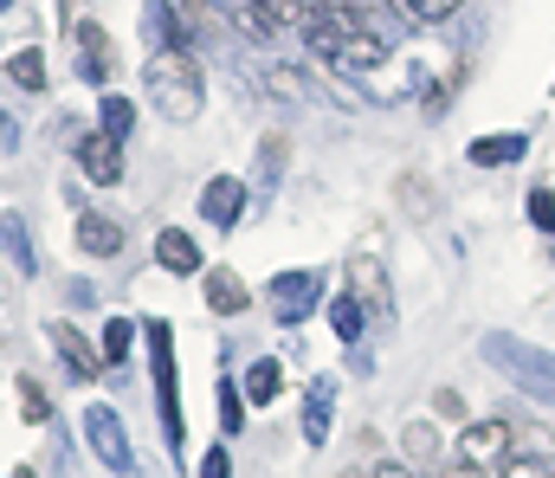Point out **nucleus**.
Returning <instances> with one entry per match:
<instances>
[{
    "instance_id": "obj_15",
    "label": "nucleus",
    "mask_w": 555,
    "mask_h": 478,
    "mask_svg": "<svg viewBox=\"0 0 555 478\" xmlns=\"http://www.w3.org/2000/svg\"><path fill=\"white\" fill-rule=\"evenodd\" d=\"M246 305H253V292H246V279H240V272H227V266H220V272H207V311L240 318Z\"/></svg>"
},
{
    "instance_id": "obj_20",
    "label": "nucleus",
    "mask_w": 555,
    "mask_h": 478,
    "mask_svg": "<svg viewBox=\"0 0 555 478\" xmlns=\"http://www.w3.org/2000/svg\"><path fill=\"white\" fill-rule=\"evenodd\" d=\"M278 388H284V369H278L272 356H259V362L246 369V401H253V408H272Z\"/></svg>"
},
{
    "instance_id": "obj_13",
    "label": "nucleus",
    "mask_w": 555,
    "mask_h": 478,
    "mask_svg": "<svg viewBox=\"0 0 555 478\" xmlns=\"http://www.w3.org/2000/svg\"><path fill=\"white\" fill-rule=\"evenodd\" d=\"M491 356H498V362H504L511 375H524V382H530L537 395H550V401H555V362H550V356H517L511 343H491Z\"/></svg>"
},
{
    "instance_id": "obj_24",
    "label": "nucleus",
    "mask_w": 555,
    "mask_h": 478,
    "mask_svg": "<svg viewBox=\"0 0 555 478\" xmlns=\"http://www.w3.org/2000/svg\"><path fill=\"white\" fill-rule=\"evenodd\" d=\"M13 395H20V414H26L33 427H46V421H52V395H46L33 375H20V382H13Z\"/></svg>"
},
{
    "instance_id": "obj_16",
    "label": "nucleus",
    "mask_w": 555,
    "mask_h": 478,
    "mask_svg": "<svg viewBox=\"0 0 555 478\" xmlns=\"http://www.w3.org/2000/svg\"><path fill=\"white\" fill-rule=\"evenodd\" d=\"M0 246H7V259H13V272H20V279H33V272H39V253H33V233H26V220H20V214H0Z\"/></svg>"
},
{
    "instance_id": "obj_28",
    "label": "nucleus",
    "mask_w": 555,
    "mask_h": 478,
    "mask_svg": "<svg viewBox=\"0 0 555 478\" xmlns=\"http://www.w3.org/2000/svg\"><path fill=\"white\" fill-rule=\"evenodd\" d=\"M498 478H555V466L543 460V453H504Z\"/></svg>"
},
{
    "instance_id": "obj_17",
    "label": "nucleus",
    "mask_w": 555,
    "mask_h": 478,
    "mask_svg": "<svg viewBox=\"0 0 555 478\" xmlns=\"http://www.w3.org/2000/svg\"><path fill=\"white\" fill-rule=\"evenodd\" d=\"M330 408H336V382H310V401H304V440H310V447H323Z\"/></svg>"
},
{
    "instance_id": "obj_32",
    "label": "nucleus",
    "mask_w": 555,
    "mask_h": 478,
    "mask_svg": "<svg viewBox=\"0 0 555 478\" xmlns=\"http://www.w3.org/2000/svg\"><path fill=\"white\" fill-rule=\"evenodd\" d=\"M278 168H284V143H272V150H259V188H266V194H272Z\"/></svg>"
},
{
    "instance_id": "obj_21",
    "label": "nucleus",
    "mask_w": 555,
    "mask_h": 478,
    "mask_svg": "<svg viewBox=\"0 0 555 478\" xmlns=\"http://www.w3.org/2000/svg\"><path fill=\"white\" fill-rule=\"evenodd\" d=\"M349 279H356V298H369L375 311L388 305V272H382L375 259H362V253H356V259H349Z\"/></svg>"
},
{
    "instance_id": "obj_22",
    "label": "nucleus",
    "mask_w": 555,
    "mask_h": 478,
    "mask_svg": "<svg viewBox=\"0 0 555 478\" xmlns=\"http://www.w3.org/2000/svg\"><path fill=\"white\" fill-rule=\"evenodd\" d=\"M7 78H13L20 91H46V52H39V46L13 52V59H7Z\"/></svg>"
},
{
    "instance_id": "obj_23",
    "label": "nucleus",
    "mask_w": 555,
    "mask_h": 478,
    "mask_svg": "<svg viewBox=\"0 0 555 478\" xmlns=\"http://www.w3.org/2000/svg\"><path fill=\"white\" fill-rule=\"evenodd\" d=\"M98 130L124 143V137L137 130V104H130V98H111V91H104V104H98Z\"/></svg>"
},
{
    "instance_id": "obj_6",
    "label": "nucleus",
    "mask_w": 555,
    "mask_h": 478,
    "mask_svg": "<svg viewBox=\"0 0 555 478\" xmlns=\"http://www.w3.org/2000/svg\"><path fill=\"white\" fill-rule=\"evenodd\" d=\"M46 336H52V349H59V362L72 369V382H98V369H104V349H91V343H85V336H78L72 323H52Z\"/></svg>"
},
{
    "instance_id": "obj_18",
    "label": "nucleus",
    "mask_w": 555,
    "mask_h": 478,
    "mask_svg": "<svg viewBox=\"0 0 555 478\" xmlns=\"http://www.w3.org/2000/svg\"><path fill=\"white\" fill-rule=\"evenodd\" d=\"M259 85H266V98H272V104H291V111H297V104H310V85H304V72H297V65H272Z\"/></svg>"
},
{
    "instance_id": "obj_8",
    "label": "nucleus",
    "mask_w": 555,
    "mask_h": 478,
    "mask_svg": "<svg viewBox=\"0 0 555 478\" xmlns=\"http://www.w3.org/2000/svg\"><path fill=\"white\" fill-rule=\"evenodd\" d=\"M78 162H85V175H91L98 188H117V181H124V143H117V137H104V130L78 143Z\"/></svg>"
},
{
    "instance_id": "obj_10",
    "label": "nucleus",
    "mask_w": 555,
    "mask_h": 478,
    "mask_svg": "<svg viewBox=\"0 0 555 478\" xmlns=\"http://www.w3.org/2000/svg\"><path fill=\"white\" fill-rule=\"evenodd\" d=\"M155 266H162V272H175V279L201 272V240H194V233H181V227H162V240H155Z\"/></svg>"
},
{
    "instance_id": "obj_35",
    "label": "nucleus",
    "mask_w": 555,
    "mask_h": 478,
    "mask_svg": "<svg viewBox=\"0 0 555 478\" xmlns=\"http://www.w3.org/2000/svg\"><path fill=\"white\" fill-rule=\"evenodd\" d=\"M369 478H420V473H414V466H401V460H388V466H375Z\"/></svg>"
},
{
    "instance_id": "obj_9",
    "label": "nucleus",
    "mask_w": 555,
    "mask_h": 478,
    "mask_svg": "<svg viewBox=\"0 0 555 478\" xmlns=\"http://www.w3.org/2000/svg\"><path fill=\"white\" fill-rule=\"evenodd\" d=\"M240 207H246V181H233V175H214V181L201 188V220H214V227H233V220H240Z\"/></svg>"
},
{
    "instance_id": "obj_12",
    "label": "nucleus",
    "mask_w": 555,
    "mask_h": 478,
    "mask_svg": "<svg viewBox=\"0 0 555 478\" xmlns=\"http://www.w3.org/2000/svg\"><path fill=\"white\" fill-rule=\"evenodd\" d=\"M78 246H85L91 259H117V253H124V227H117L111 214H78Z\"/></svg>"
},
{
    "instance_id": "obj_26",
    "label": "nucleus",
    "mask_w": 555,
    "mask_h": 478,
    "mask_svg": "<svg viewBox=\"0 0 555 478\" xmlns=\"http://www.w3.org/2000/svg\"><path fill=\"white\" fill-rule=\"evenodd\" d=\"M330 323H336V336H343V343H362V298H356V292H343V298L330 305Z\"/></svg>"
},
{
    "instance_id": "obj_7",
    "label": "nucleus",
    "mask_w": 555,
    "mask_h": 478,
    "mask_svg": "<svg viewBox=\"0 0 555 478\" xmlns=\"http://www.w3.org/2000/svg\"><path fill=\"white\" fill-rule=\"evenodd\" d=\"M511 440H517L511 421H472V427L459 434V460H465V466H478V460H504Z\"/></svg>"
},
{
    "instance_id": "obj_14",
    "label": "nucleus",
    "mask_w": 555,
    "mask_h": 478,
    "mask_svg": "<svg viewBox=\"0 0 555 478\" xmlns=\"http://www.w3.org/2000/svg\"><path fill=\"white\" fill-rule=\"evenodd\" d=\"M524 150H530V137H517V130H498V137H478L465 156H472V168H511V162H524Z\"/></svg>"
},
{
    "instance_id": "obj_25",
    "label": "nucleus",
    "mask_w": 555,
    "mask_h": 478,
    "mask_svg": "<svg viewBox=\"0 0 555 478\" xmlns=\"http://www.w3.org/2000/svg\"><path fill=\"white\" fill-rule=\"evenodd\" d=\"M330 7H343V13H356L375 39H388V20H395V7L388 0H330Z\"/></svg>"
},
{
    "instance_id": "obj_29",
    "label": "nucleus",
    "mask_w": 555,
    "mask_h": 478,
    "mask_svg": "<svg viewBox=\"0 0 555 478\" xmlns=\"http://www.w3.org/2000/svg\"><path fill=\"white\" fill-rule=\"evenodd\" d=\"M130 336H137V323L111 318V330H104V362H124V356H130Z\"/></svg>"
},
{
    "instance_id": "obj_33",
    "label": "nucleus",
    "mask_w": 555,
    "mask_h": 478,
    "mask_svg": "<svg viewBox=\"0 0 555 478\" xmlns=\"http://www.w3.org/2000/svg\"><path fill=\"white\" fill-rule=\"evenodd\" d=\"M201 478H233V460H227V453H220V447H214V453H207V460H201Z\"/></svg>"
},
{
    "instance_id": "obj_31",
    "label": "nucleus",
    "mask_w": 555,
    "mask_h": 478,
    "mask_svg": "<svg viewBox=\"0 0 555 478\" xmlns=\"http://www.w3.org/2000/svg\"><path fill=\"white\" fill-rule=\"evenodd\" d=\"M530 220L555 240V194H550V188H537V194H530Z\"/></svg>"
},
{
    "instance_id": "obj_3",
    "label": "nucleus",
    "mask_w": 555,
    "mask_h": 478,
    "mask_svg": "<svg viewBox=\"0 0 555 478\" xmlns=\"http://www.w3.org/2000/svg\"><path fill=\"white\" fill-rule=\"evenodd\" d=\"M317 298H323V279L317 272H278L272 285H266V311L278 323H304L317 311Z\"/></svg>"
},
{
    "instance_id": "obj_19",
    "label": "nucleus",
    "mask_w": 555,
    "mask_h": 478,
    "mask_svg": "<svg viewBox=\"0 0 555 478\" xmlns=\"http://www.w3.org/2000/svg\"><path fill=\"white\" fill-rule=\"evenodd\" d=\"M149 39L162 46V52H188V33H181V20H175V7H162V0H149Z\"/></svg>"
},
{
    "instance_id": "obj_2",
    "label": "nucleus",
    "mask_w": 555,
    "mask_h": 478,
    "mask_svg": "<svg viewBox=\"0 0 555 478\" xmlns=\"http://www.w3.org/2000/svg\"><path fill=\"white\" fill-rule=\"evenodd\" d=\"M142 336H149V362H155V395H162V427H168V440L181 447V395H175V330L155 318L142 323Z\"/></svg>"
},
{
    "instance_id": "obj_27",
    "label": "nucleus",
    "mask_w": 555,
    "mask_h": 478,
    "mask_svg": "<svg viewBox=\"0 0 555 478\" xmlns=\"http://www.w3.org/2000/svg\"><path fill=\"white\" fill-rule=\"evenodd\" d=\"M401 447H408V466H433V460H439V434H433L426 421H414V427L401 434Z\"/></svg>"
},
{
    "instance_id": "obj_34",
    "label": "nucleus",
    "mask_w": 555,
    "mask_h": 478,
    "mask_svg": "<svg viewBox=\"0 0 555 478\" xmlns=\"http://www.w3.org/2000/svg\"><path fill=\"white\" fill-rule=\"evenodd\" d=\"M13 150H20V124L0 111V156H13Z\"/></svg>"
},
{
    "instance_id": "obj_4",
    "label": "nucleus",
    "mask_w": 555,
    "mask_h": 478,
    "mask_svg": "<svg viewBox=\"0 0 555 478\" xmlns=\"http://www.w3.org/2000/svg\"><path fill=\"white\" fill-rule=\"evenodd\" d=\"M304 13H310V0H246L240 7V33H253V39H278V33H304Z\"/></svg>"
},
{
    "instance_id": "obj_36",
    "label": "nucleus",
    "mask_w": 555,
    "mask_h": 478,
    "mask_svg": "<svg viewBox=\"0 0 555 478\" xmlns=\"http://www.w3.org/2000/svg\"><path fill=\"white\" fill-rule=\"evenodd\" d=\"M7 478H39V473H33V466H13V473H7Z\"/></svg>"
},
{
    "instance_id": "obj_30",
    "label": "nucleus",
    "mask_w": 555,
    "mask_h": 478,
    "mask_svg": "<svg viewBox=\"0 0 555 478\" xmlns=\"http://www.w3.org/2000/svg\"><path fill=\"white\" fill-rule=\"evenodd\" d=\"M240 395H246V388H233V382H220V427H227V434H240V421H246V408H240Z\"/></svg>"
},
{
    "instance_id": "obj_1",
    "label": "nucleus",
    "mask_w": 555,
    "mask_h": 478,
    "mask_svg": "<svg viewBox=\"0 0 555 478\" xmlns=\"http://www.w3.org/2000/svg\"><path fill=\"white\" fill-rule=\"evenodd\" d=\"M149 104L162 111V124H194L207 91H201V65L188 52H155L149 59Z\"/></svg>"
},
{
    "instance_id": "obj_11",
    "label": "nucleus",
    "mask_w": 555,
    "mask_h": 478,
    "mask_svg": "<svg viewBox=\"0 0 555 478\" xmlns=\"http://www.w3.org/2000/svg\"><path fill=\"white\" fill-rule=\"evenodd\" d=\"M78 72H85V85H111V33L104 26H78Z\"/></svg>"
},
{
    "instance_id": "obj_5",
    "label": "nucleus",
    "mask_w": 555,
    "mask_h": 478,
    "mask_svg": "<svg viewBox=\"0 0 555 478\" xmlns=\"http://www.w3.org/2000/svg\"><path fill=\"white\" fill-rule=\"evenodd\" d=\"M85 434H91V453H98L111 473H130V466H137L130 434H124V421H117L111 408H91V414H85Z\"/></svg>"
}]
</instances>
